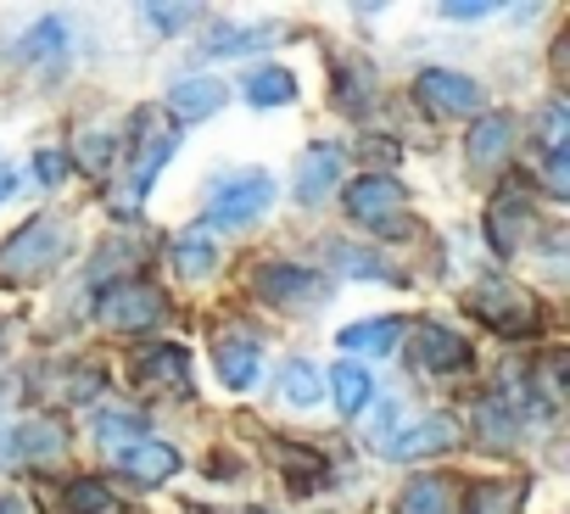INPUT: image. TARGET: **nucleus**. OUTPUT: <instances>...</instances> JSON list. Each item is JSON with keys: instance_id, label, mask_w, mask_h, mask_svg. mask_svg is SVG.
<instances>
[{"instance_id": "1", "label": "nucleus", "mask_w": 570, "mask_h": 514, "mask_svg": "<svg viewBox=\"0 0 570 514\" xmlns=\"http://www.w3.org/2000/svg\"><path fill=\"white\" fill-rule=\"evenodd\" d=\"M68 251H73L68 224L51 218V212H35L29 224H18L7 240H0V286L23 291V286L51 280V275L68 264Z\"/></svg>"}, {"instance_id": "2", "label": "nucleus", "mask_w": 570, "mask_h": 514, "mask_svg": "<svg viewBox=\"0 0 570 514\" xmlns=\"http://www.w3.org/2000/svg\"><path fill=\"white\" fill-rule=\"evenodd\" d=\"M135 135H140V146H135V151H124V157H129V179H124V190L112 196V212H118V218H135V212L146 207V196H151L157 174H163V168H168V157L179 151V135H174V129H157V123H151V112H140V118H135Z\"/></svg>"}, {"instance_id": "3", "label": "nucleus", "mask_w": 570, "mask_h": 514, "mask_svg": "<svg viewBox=\"0 0 570 514\" xmlns=\"http://www.w3.org/2000/svg\"><path fill=\"white\" fill-rule=\"evenodd\" d=\"M342 207H347L353 224H364V229H375V235H403V229H409V190H403L392 174H364V179H353L347 196H342Z\"/></svg>"}, {"instance_id": "4", "label": "nucleus", "mask_w": 570, "mask_h": 514, "mask_svg": "<svg viewBox=\"0 0 570 514\" xmlns=\"http://www.w3.org/2000/svg\"><path fill=\"white\" fill-rule=\"evenodd\" d=\"M464 308L487 325V330H498V336H525L531 325H537V303H531V291L525 286H514V280H503V275H487V280H475L470 286V297H464Z\"/></svg>"}, {"instance_id": "5", "label": "nucleus", "mask_w": 570, "mask_h": 514, "mask_svg": "<svg viewBox=\"0 0 570 514\" xmlns=\"http://www.w3.org/2000/svg\"><path fill=\"white\" fill-rule=\"evenodd\" d=\"M252 291L268 303V308H285V314H314V308H325V297H331V280L320 275V269H303V264H263V269H252Z\"/></svg>"}, {"instance_id": "6", "label": "nucleus", "mask_w": 570, "mask_h": 514, "mask_svg": "<svg viewBox=\"0 0 570 514\" xmlns=\"http://www.w3.org/2000/svg\"><path fill=\"white\" fill-rule=\"evenodd\" d=\"M268 207H274V179H268L263 168L235 174V179H218V185L207 190V229H213V224L240 229V224L263 218Z\"/></svg>"}, {"instance_id": "7", "label": "nucleus", "mask_w": 570, "mask_h": 514, "mask_svg": "<svg viewBox=\"0 0 570 514\" xmlns=\"http://www.w3.org/2000/svg\"><path fill=\"white\" fill-rule=\"evenodd\" d=\"M96 319H101L107 330H124V336L151 330V325L163 319V291H157L151 280H112V286H101V297H96Z\"/></svg>"}, {"instance_id": "8", "label": "nucleus", "mask_w": 570, "mask_h": 514, "mask_svg": "<svg viewBox=\"0 0 570 514\" xmlns=\"http://www.w3.org/2000/svg\"><path fill=\"white\" fill-rule=\"evenodd\" d=\"M213 369H218V380L229 392H252L257 369H263V336L246 319H224L213 330Z\"/></svg>"}, {"instance_id": "9", "label": "nucleus", "mask_w": 570, "mask_h": 514, "mask_svg": "<svg viewBox=\"0 0 570 514\" xmlns=\"http://www.w3.org/2000/svg\"><path fill=\"white\" fill-rule=\"evenodd\" d=\"M414 101L431 118H470V112H481V85L470 73H453V68H425L414 79Z\"/></svg>"}, {"instance_id": "10", "label": "nucleus", "mask_w": 570, "mask_h": 514, "mask_svg": "<svg viewBox=\"0 0 570 514\" xmlns=\"http://www.w3.org/2000/svg\"><path fill=\"white\" fill-rule=\"evenodd\" d=\"M525 229H531V190L520 179H503L492 207H487V240L498 257H514L525 246Z\"/></svg>"}, {"instance_id": "11", "label": "nucleus", "mask_w": 570, "mask_h": 514, "mask_svg": "<svg viewBox=\"0 0 570 514\" xmlns=\"http://www.w3.org/2000/svg\"><path fill=\"white\" fill-rule=\"evenodd\" d=\"M135 380H140L146 392H174V397H185V392H190V353L174 347V342H151V347H140V358H135Z\"/></svg>"}, {"instance_id": "12", "label": "nucleus", "mask_w": 570, "mask_h": 514, "mask_svg": "<svg viewBox=\"0 0 570 514\" xmlns=\"http://www.w3.org/2000/svg\"><path fill=\"white\" fill-rule=\"evenodd\" d=\"M414 364L425 375H459V369H470V342L448 325H420L414 330Z\"/></svg>"}, {"instance_id": "13", "label": "nucleus", "mask_w": 570, "mask_h": 514, "mask_svg": "<svg viewBox=\"0 0 570 514\" xmlns=\"http://www.w3.org/2000/svg\"><path fill=\"white\" fill-rule=\"evenodd\" d=\"M7 442H12V458H23V464H51V458L68 453V431L51 414H35L23 425H7Z\"/></svg>"}, {"instance_id": "14", "label": "nucleus", "mask_w": 570, "mask_h": 514, "mask_svg": "<svg viewBox=\"0 0 570 514\" xmlns=\"http://www.w3.org/2000/svg\"><path fill=\"white\" fill-rule=\"evenodd\" d=\"M118 469H124L135 486H163V481H174V475H179V453H174L168 442L140 436L135 447H124V453H118Z\"/></svg>"}, {"instance_id": "15", "label": "nucleus", "mask_w": 570, "mask_h": 514, "mask_svg": "<svg viewBox=\"0 0 570 514\" xmlns=\"http://www.w3.org/2000/svg\"><path fill=\"white\" fill-rule=\"evenodd\" d=\"M342 146L336 140H320V146H308L303 151V162H297V196L303 201H325L331 196V185L342 179Z\"/></svg>"}, {"instance_id": "16", "label": "nucleus", "mask_w": 570, "mask_h": 514, "mask_svg": "<svg viewBox=\"0 0 570 514\" xmlns=\"http://www.w3.org/2000/svg\"><path fill=\"white\" fill-rule=\"evenodd\" d=\"M168 257H174V269H179L185 280H207V275L218 269V240H213L207 224H190V229H179V235L168 240Z\"/></svg>"}, {"instance_id": "17", "label": "nucleus", "mask_w": 570, "mask_h": 514, "mask_svg": "<svg viewBox=\"0 0 570 514\" xmlns=\"http://www.w3.org/2000/svg\"><path fill=\"white\" fill-rule=\"evenodd\" d=\"M509 146H514V118H509V112H487V118L470 129L464 157H470L475 168H503Z\"/></svg>"}, {"instance_id": "18", "label": "nucleus", "mask_w": 570, "mask_h": 514, "mask_svg": "<svg viewBox=\"0 0 570 514\" xmlns=\"http://www.w3.org/2000/svg\"><path fill=\"white\" fill-rule=\"evenodd\" d=\"M448 447H459V425H453L448 414H431V419H420L409 436H392L386 458H431V453H448Z\"/></svg>"}, {"instance_id": "19", "label": "nucleus", "mask_w": 570, "mask_h": 514, "mask_svg": "<svg viewBox=\"0 0 570 514\" xmlns=\"http://www.w3.org/2000/svg\"><path fill=\"white\" fill-rule=\"evenodd\" d=\"M218 107H224V85H218V79H179V85L168 90V112L185 118V123H202V118H213Z\"/></svg>"}, {"instance_id": "20", "label": "nucleus", "mask_w": 570, "mask_h": 514, "mask_svg": "<svg viewBox=\"0 0 570 514\" xmlns=\"http://www.w3.org/2000/svg\"><path fill=\"white\" fill-rule=\"evenodd\" d=\"M392 514H453V481L448 475H414L397 492Z\"/></svg>"}, {"instance_id": "21", "label": "nucleus", "mask_w": 570, "mask_h": 514, "mask_svg": "<svg viewBox=\"0 0 570 514\" xmlns=\"http://www.w3.org/2000/svg\"><path fill=\"white\" fill-rule=\"evenodd\" d=\"M240 96H246L252 107H285V101H297V79H292V68L263 62V68H252V73H246Z\"/></svg>"}, {"instance_id": "22", "label": "nucleus", "mask_w": 570, "mask_h": 514, "mask_svg": "<svg viewBox=\"0 0 570 514\" xmlns=\"http://www.w3.org/2000/svg\"><path fill=\"white\" fill-rule=\"evenodd\" d=\"M403 319H358V325H347L336 342H342V353H397L403 347Z\"/></svg>"}, {"instance_id": "23", "label": "nucleus", "mask_w": 570, "mask_h": 514, "mask_svg": "<svg viewBox=\"0 0 570 514\" xmlns=\"http://www.w3.org/2000/svg\"><path fill=\"white\" fill-rule=\"evenodd\" d=\"M331 397H336V408L353 419V414H364L370 408V397H375V380H370V369L364 364H353V358H342L336 369H331Z\"/></svg>"}, {"instance_id": "24", "label": "nucleus", "mask_w": 570, "mask_h": 514, "mask_svg": "<svg viewBox=\"0 0 570 514\" xmlns=\"http://www.w3.org/2000/svg\"><path fill=\"white\" fill-rule=\"evenodd\" d=\"M475 431H481L492 447H509V442L520 436V408H514L503 392H492V397L475 403Z\"/></svg>"}, {"instance_id": "25", "label": "nucleus", "mask_w": 570, "mask_h": 514, "mask_svg": "<svg viewBox=\"0 0 570 514\" xmlns=\"http://www.w3.org/2000/svg\"><path fill=\"white\" fill-rule=\"evenodd\" d=\"M320 397H325V375L308 358H292V364L279 369V403L285 408H314Z\"/></svg>"}, {"instance_id": "26", "label": "nucleus", "mask_w": 570, "mask_h": 514, "mask_svg": "<svg viewBox=\"0 0 570 514\" xmlns=\"http://www.w3.org/2000/svg\"><path fill=\"white\" fill-rule=\"evenodd\" d=\"M90 431H96V442H101V447H107V453L118 458L124 447H135V442L146 436V419H140L135 408H101Z\"/></svg>"}, {"instance_id": "27", "label": "nucleus", "mask_w": 570, "mask_h": 514, "mask_svg": "<svg viewBox=\"0 0 570 514\" xmlns=\"http://www.w3.org/2000/svg\"><path fill=\"white\" fill-rule=\"evenodd\" d=\"M525 503V481H475L464 514H514Z\"/></svg>"}, {"instance_id": "28", "label": "nucleus", "mask_w": 570, "mask_h": 514, "mask_svg": "<svg viewBox=\"0 0 570 514\" xmlns=\"http://www.w3.org/2000/svg\"><path fill=\"white\" fill-rule=\"evenodd\" d=\"M68 514H124V497L101 475H79L68 486Z\"/></svg>"}, {"instance_id": "29", "label": "nucleus", "mask_w": 570, "mask_h": 514, "mask_svg": "<svg viewBox=\"0 0 570 514\" xmlns=\"http://www.w3.org/2000/svg\"><path fill=\"white\" fill-rule=\"evenodd\" d=\"M285 29H229V34H207L202 40V57H240V51H263V46H274Z\"/></svg>"}, {"instance_id": "30", "label": "nucleus", "mask_w": 570, "mask_h": 514, "mask_svg": "<svg viewBox=\"0 0 570 514\" xmlns=\"http://www.w3.org/2000/svg\"><path fill=\"white\" fill-rule=\"evenodd\" d=\"M62 51H68V29H62L57 18H46V23L23 40V62H35V68H57Z\"/></svg>"}, {"instance_id": "31", "label": "nucleus", "mask_w": 570, "mask_h": 514, "mask_svg": "<svg viewBox=\"0 0 570 514\" xmlns=\"http://www.w3.org/2000/svg\"><path fill=\"white\" fill-rule=\"evenodd\" d=\"M274 458L285 464V475H292V486L303 492V486H320V475H325V458L314 453V447H292V442H274Z\"/></svg>"}, {"instance_id": "32", "label": "nucleus", "mask_w": 570, "mask_h": 514, "mask_svg": "<svg viewBox=\"0 0 570 514\" xmlns=\"http://www.w3.org/2000/svg\"><path fill=\"white\" fill-rule=\"evenodd\" d=\"M370 96H375V73H370L364 62H342V68H336V101L353 107V112H364Z\"/></svg>"}, {"instance_id": "33", "label": "nucleus", "mask_w": 570, "mask_h": 514, "mask_svg": "<svg viewBox=\"0 0 570 514\" xmlns=\"http://www.w3.org/2000/svg\"><path fill=\"white\" fill-rule=\"evenodd\" d=\"M57 380H62V397L68 403H90L101 392V369L96 364H68V369H57Z\"/></svg>"}, {"instance_id": "34", "label": "nucleus", "mask_w": 570, "mask_h": 514, "mask_svg": "<svg viewBox=\"0 0 570 514\" xmlns=\"http://www.w3.org/2000/svg\"><path fill=\"white\" fill-rule=\"evenodd\" d=\"M564 129H570V118H564V101H548V112H542V157H553V151H570V146H564Z\"/></svg>"}, {"instance_id": "35", "label": "nucleus", "mask_w": 570, "mask_h": 514, "mask_svg": "<svg viewBox=\"0 0 570 514\" xmlns=\"http://www.w3.org/2000/svg\"><path fill=\"white\" fill-rule=\"evenodd\" d=\"M336 264H342L347 275H375V280H392V269H386V264H375V257H364L358 246H336Z\"/></svg>"}, {"instance_id": "36", "label": "nucleus", "mask_w": 570, "mask_h": 514, "mask_svg": "<svg viewBox=\"0 0 570 514\" xmlns=\"http://www.w3.org/2000/svg\"><path fill=\"white\" fill-rule=\"evenodd\" d=\"M112 151H118V146H112L107 135H85V140H79V162H85L90 174H107V162H112Z\"/></svg>"}, {"instance_id": "37", "label": "nucleus", "mask_w": 570, "mask_h": 514, "mask_svg": "<svg viewBox=\"0 0 570 514\" xmlns=\"http://www.w3.org/2000/svg\"><path fill=\"white\" fill-rule=\"evenodd\" d=\"M146 18H151L163 34H179V23H190V18H196V7H146Z\"/></svg>"}, {"instance_id": "38", "label": "nucleus", "mask_w": 570, "mask_h": 514, "mask_svg": "<svg viewBox=\"0 0 570 514\" xmlns=\"http://www.w3.org/2000/svg\"><path fill=\"white\" fill-rule=\"evenodd\" d=\"M442 18H453V23H475V18H487V0H453V7H442Z\"/></svg>"}, {"instance_id": "39", "label": "nucleus", "mask_w": 570, "mask_h": 514, "mask_svg": "<svg viewBox=\"0 0 570 514\" xmlns=\"http://www.w3.org/2000/svg\"><path fill=\"white\" fill-rule=\"evenodd\" d=\"M35 174H40V185H57V179L68 174V157H62V151H40V168H35Z\"/></svg>"}, {"instance_id": "40", "label": "nucleus", "mask_w": 570, "mask_h": 514, "mask_svg": "<svg viewBox=\"0 0 570 514\" xmlns=\"http://www.w3.org/2000/svg\"><path fill=\"white\" fill-rule=\"evenodd\" d=\"M0 514H35V503L18 497V492H0Z\"/></svg>"}, {"instance_id": "41", "label": "nucleus", "mask_w": 570, "mask_h": 514, "mask_svg": "<svg viewBox=\"0 0 570 514\" xmlns=\"http://www.w3.org/2000/svg\"><path fill=\"white\" fill-rule=\"evenodd\" d=\"M12 196V174H0V201H7Z\"/></svg>"}, {"instance_id": "42", "label": "nucleus", "mask_w": 570, "mask_h": 514, "mask_svg": "<svg viewBox=\"0 0 570 514\" xmlns=\"http://www.w3.org/2000/svg\"><path fill=\"white\" fill-rule=\"evenodd\" d=\"M252 514H257V508H252Z\"/></svg>"}]
</instances>
